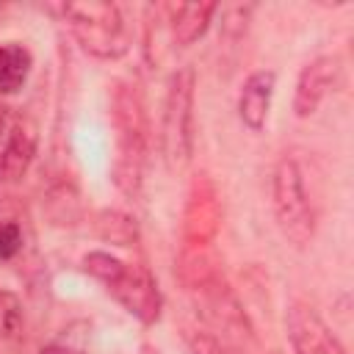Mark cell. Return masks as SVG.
Listing matches in <instances>:
<instances>
[{
	"instance_id": "9c48e42d",
	"label": "cell",
	"mask_w": 354,
	"mask_h": 354,
	"mask_svg": "<svg viewBox=\"0 0 354 354\" xmlns=\"http://www.w3.org/2000/svg\"><path fill=\"white\" fill-rule=\"evenodd\" d=\"M218 230V202H216V188L213 183L199 174L194 180L191 194H188V207H185V238L191 246L202 249Z\"/></svg>"
},
{
	"instance_id": "ffe728a7",
	"label": "cell",
	"mask_w": 354,
	"mask_h": 354,
	"mask_svg": "<svg viewBox=\"0 0 354 354\" xmlns=\"http://www.w3.org/2000/svg\"><path fill=\"white\" fill-rule=\"evenodd\" d=\"M144 354H158V351H152L149 346H144Z\"/></svg>"
},
{
	"instance_id": "ba28073f",
	"label": "cell",
	"mask_w": 354,
	"mask_h": 354,
	"mask_svg": "<svg viewBox=\"0 0 354 354\" xmlns=\"http://www.w3.org/2000/svg\"><path fill=\"white\" fill-rule=\"evenodd\" d=\"M340 77V61L332 55H321L315 61H310L299 80H296V94H293V111L296 116L307 119L318 111V105L324 102V97L335 88Z\"/></svg>"
},
{
	"instance_id": "ac0fdd59",
	"label": "cell",
	"mask_w": 354,
	"mask_h": 354,
	"mask_svg": "<svg viewBox=\"0 0 354 354\" xmlns=\"http://www.w3.org/2000/svg\"><path fill=\"white\" fill-rule=\"evenodd\" d=\"M41 354H77V351H72L66 346H47V348H41Z\"/></svg>"
},
{
	"instance_id": "6da1fadb",
	"label": "cell",
	"mask_w": 354,
	"mask_h": 354,
	"mask_svg": "<svg viewBox=\"0 0 354 354\" xmlns=\"http://www.w3.org/2000/svg\"><path fill=\"white\" fill-rule=\"evenodd\" d=\"M113 124H116V160L113 183L136 196L144 183V166L149 152V122L144 100L136 83H119L113 91Z\"/></svg>"
},
{
	"instance_id": "3957f363",
	"label": "cell",
	"mask_w": 354,
	"mask_h": 354,
	"mask_svg": "<svg viewBox=\"0 0 354 354\" xmlns=\"http://www.w3.org/2000/svg\"><path fill=\"white\" fill-rule=\"evenodd\" d=\"M58 11L66 19L77 44L88 55L100 61H116L130 50V30L116 3L83 0V3H64L58 6Z\"/></svg>"
},
{
	"instance_id": "44dd1931",
	"label": "cell",
	"mask_w": 354,
	"mask_h": 354,
	"mask_svg": "<svg viewBox=\"0 0 354 354\" xmlns=\"http://www.w3.org/2000/svg\"><path fill=\"white\" fill-rule=\"evenodd\" d=\"M271 354H277V351H271Z\"/></svg>"
},
{
	"instance_id": "9a60e30c",
	"label": "cell",
	"mask_w": 354,
	"mask_h": 354,
	"mask_svg": "<svg viewBox=\"0 0 354 354\" xmlns=\"http://www.w3.org/2000/svg\"><path fill=\"white\" fill-rule=\"evenodd\" d=\"M97 227H100V235H102V238H108V241H113V243H122V246H127V241L136 235V224L130 221V216L116 213V210L100 213Z\"/></svg>"
},
{
	"instance_id": "4fadbf2b",
	"label": "cell",
	"mask_w": 354,
	"mask_h": 354,
	"mask_svg": "<svg viewBox=\"0 0 354 354\" xmlns=\"http://www.w3.org/2000/svg\"><path fill=\"white\" fill-rule=\"evenodd\" d=\"M30 66H33V58L28 47L17 41L0 44V97L19 91L30 75Z\"/></svg>"
},
{
	"instance_id": "277c9868",
	"label": "cell",
	"mask_w": 354,
	"mask_h": 354,
	"mask_svg": "<svg viewBox=\"0 0 354 354\" xmlns=\"http://www.w3.org/2000/svg\"><path fill=\"white\" fill-rule=\"evenodd\" d=\"M271 196H274V216L279 232L293 246H307L315 235V210L304 185V171L296 158H279L274 177H271Z\"/></svg>"
},
{
	"instance_id": "8fae6325",
	"label": "cell",
	"mask_w": 354,
	"mask_h": 354,
	"mask_svg": "<svg viewBox=\"0 0 354 354\" xmlns=\"http://www.w3.org/2000/svg\"><path fill=\"white\" fill-rule=\"evenodd\" d=\"M33 155H36L33 127L28 122H14L6 136V147L0 152V180H6V183L22 180L33 163Z\"/></svg>"
},
{
	"instance_id": "e0dca14e",
	"label": "cell",
	"mask_w": 354,
	"mask_h": 354,
	"mask_svg": "<svg viewBox=\"0 0 354 354\" xmlns=\"http://www.w3.org/2000/svg\"><path fill=\"white\" fill-rule=\"evenodd\" d=\"M22 249V227L17 221H0V263H8Z\"/></svg>"
},
{
	"instance_id": "5b68a950",
	"label": "cell",
	"mask_w": 354,
	"mask_h": 354,
	"mask_svg": "<svg viewBox=\"0 0 354 354\" xmlns=\"http://www.w3.org/2000/svg\"><path fill=\"white\" fill-rule=\"evenodd\" d=\"M194 69L183 66L169 77L163 119H160V152L169 169H183L194 144Z\"/></svg>"
},
{
	"instance_id": "2e32d148",
	"label": "cell",
	"mask_w": 354,
	"mask_h": 354,
	"mask_svg": "<svg viewBox=\"0 0 354 354\" xmlns=\"http://www.w3.org/2000/svg\"><path fill=\"white\" fill-rule=\"evenodd\" d=\"M188 348H191V354H241L232 343L221 340L213 332H191L188 335Z\"/></svg>"
},
{
	"instance_id": "7c38bea8",
	"label": "cell",
	"mask_w": 354,
	"mask_h": 354,
	"mask_svg": "<svg viewBox=\"0 0 354 354\" xmlns=\"http://www.w3.org/2000/svg\"><path fill=\"white\" fill-rule=\"evenodd\" d=\"M216 3H183V6H171L169 8V28H171V39L180 47L194 44L199 36H205L213 14H216Z\"/></svg>"
},
{
	"instance_id": "7a4b0ae2",
	"label": "cell",
	"mask_w": 354,
	"mask_h": 354,
	"mask_svg": "<svg viewBox=\"0 0 354 354\" xmlns=\"http://www.w3.org/2000/svg\"><path fill=\"white\" fill-rule=\"evenodd\" d=\"M86 274L105 285V290L141 324H155L163 310V296L155 277L136 263H124L108 252H88L83 257Z\"/></svg>"
},
{
	"instance_id": "52a82bcc",
	"label": "cell",
	"mask_w": 354,
	"mask_h": 354,
	"mask_svg": "<svg viewBox=\"0 0 354 354\" xmlns=\"http://www.w3.org/2000/svg\"><path fill=\"white\" fill-rule=\"evenodd\" d=\"M285 326H288V337L296 354H346L337 335L304 301H290Z\"/></svg>"
},
{
	"instance_id": "30bf717a",
	"label": "cell",
	"mask_w": 354,
	"mask_h": 354,
	"mask_svg": "<svg viewBox=\"0 0 354 354\" xmlns=\"http://www.w3.org/2000/svg\"><path fill=\"white\" fill-rule=\"evenodd\" d=\"M274 86H277V75L271 69H257L246 77L241 97H238V116L249 130H263L266 119H268V108H271V97H274Z\"/></svg>"
},
{
	"instance_id": "5bb4252c",
	"label": "cell",
	"mask_w": 354,
	"mask_h": 354,
	"mask_svg": "<svg viewBox=\"0 0 354 354\" xmlns=\"http://www.w3.org/2000/svg\"><path fill=\"white\" fill-rule=\"evenodd\" d=\"M22 301L17 293L0 288V340H14L22 329Z\"/></svg>"
},
{
	"instance_id": "8992f818",
	"label": "cell",
	"mask_w": 354,
	"mask_h": 354,
	"mask_svg": "<svg viewBox=\"0 0 354 354\" xmlns=\"http://www.w3.org/2000/svg\"><path fill=\"white\" fill-rule=\"evenodd\" d=\"M194 277L188 279L194 296H196V307L202 313V318L216 326L221 332V340H252V329L246 324V315L238 304V299L232 296V290L227 288V282L207 268H191Z\"/></svg>"
},
{
	"instance_id": "d6986e66",
	"label": "cell",
	"mask_w": 354,
	"mask_h": 354,
	"mask_svg": "<svg viewBox=\"0 0 354 354\" xmlns=\"http://www.w3.org/2000/svg\"><path fill=\"white\" fill-rule=\"evenodd\" d=\"M6 124H8V116H6V105L0 102V136L6 133Z\"/></svg>"
}]
</instances>
